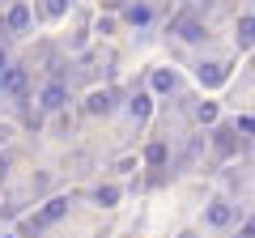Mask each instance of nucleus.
Here are the masks:
<instances>
[{"label": "nucleus", "instance_id": "nucleus-1", "mask_svg": "<svg viewBox=\"0 0 255 238\" xmlns=\"http://www.w3.org/2000/svg\"><path fill=\"white\" fill-rule=\"evenodd\" d=\"M64 213H68V200H64V196H55V200H47V204H43V213L34 217V230H43V226H51V221H60Z\"/></svg>", "mask_w": 255, "mask_h": 238}, {"label": "nucleus", "instance_id": "nucleus-2", "mask_svg": "<svg viewBox=\"0 0 255 238\" xmlns=\"http://www.w3.org/2000/svg\"><path fill=\"white\" fill-rule=\"evenodd\" d=\"M0 85L21 98V94H26V73H21V68H0Z\"/></svg>", "mask_w": 255, "mask_h": 238}, {"label": "nucleus", "instance_id": "nucleus-3", "mask_svg": "<svg viewBox=\"0 0 255 238\" xmlns=\"http://www.w3.org/2000/svg\"><path fill=\"white\" fill-rule=\"evenodd\" d=\"M64 98H68V90H64L60 81H51V85L43 90V107H47V111H60V107H64Z\"/></svg>", "mask_w": 255, "mask_h": 238}, {"label": "nucleus", "instance_id": "nucleus-4", "mask_svg": "<svg viewBox=\"0 0 255 238\" xmlns=\"http://www.w3.org/2000/svg\"><path fill=\"white\" fill-rule=\"evenodd\" d=\"M4 26H9V30H26V26H30V4H13Z\"/></svg>", "mask_w": 255, "mask_h": 238}, {"label": "nucleus", "instance_id": "nucleus-5", "mask_svg": "<svg viewBox=\"0 0 255 238\" xmlns=\"http://www.w3.org/2000/svg\"><path fill=\"white\" fill-rule=\"evenodd\" d=\"M200 81L204 85H221L226 81V64H200Z\"/></svg>", "mask_w": 255, "mask_h": 238}, {"label": "nucleus", "instance_id": "nucleus-6", "mask_svg": "<svg viewBox=\"0 0 255 238\" xmlns=\"http://www.w3.org/2000/svg\"><path fill=\"white\" fill-rule=\"evenodd\" d=\"M179 34L187 38V43H200V38H204V26H200V21H191V17H183V21H179Z\"/></svg>", "mask_w": 255, "mask_h": 238}, {"label": "nucleus", "instance_id": "nucleus-7", "mask_svg": "<svg viewBox=\"0 0 255 238\" xmlns=\"http://www.w3.org/2000/svg\"><path fill=\"white\" fill-rule=\"evenodd\" d=\"M230 217H234V213H230V204H213V209H209V226H230Z\"/></svg>", "mask_w": 255, "mask_h": 238}, {"label": "nucleus", "instance_id": "nucleus-8", "mask_svg": "<svg viewBox=\"0 0 255 238\" xmlns=\"http://www.w3.org/2000/svg\"><path fill=\"white\" fill-rule=\"evenodd\" d=\"M85 111H90V115H107L111 111V94H94V98L85 102Z\"/></svg>", "mask_w": 255, "mask_h": 238}, {"label": "nucleus", "instance_id": "nucleus-9", "mask_svg": "<svg viewBox=\"0 0 255 238\" xmlns=\"http://www.w3.org/2000/svg\"><path fill=\"white\" fill-rule=\"evenodd\" d=\"M145 162H149V166H162V162H166V145H162V140H153V145L145 149Z\"/></svg>", "mask_w": 255, "mask_h": 238}, {"label": "nucleus", "instance_id": "nucleus-10", "mask_svg": "<svg viewBox=\"0 0 255 238\" xmlns=\"http://www.w3.org/2000/svg\"><path fill=\"white\" fill-rule=\"evenodd\" d=\"M149 17H153V13H149V4H132V9H128V21H132V26H145Z\"/></svg>", "mask_w": 255, "mask_h": 238}, {"label": "nucleus", "instance_id": "nucleus-11", "mask_svg": "<svg viewBox=\"0 0 255 238\" xmlns=\"http://www.w3.org/2000/svg\"><path fill=\"white\" fill-rule=\"evenodd\" d=\"M94 200H98L102 209H111V204L119 200V187H98V192H94Z\"/></svg>", "mask_w": 255, "mask_h": 238}, {"label": "nucleus", "instance_id": "nucleus-12", "mask_svg": "<svg viewBox=\"0 0 255 238\" xmlns=\"http://www.w3.org/2000/svg\"><path fill=\"white\" fill-rule=\"evenodd\" d=\"M251 26H255V21H251V13H247V17L238 21V43H243V47H251Z\"/></svg>", "mask_w": 255, "mask_h": 238}, {"label": "nucleus", "instance_id": "nucleus-13", "mask_svg": "<svg viewBox=\"0 0 255 238\" xmlns=\"http://www.w3.org/2000/svg\"><path fill=\"white\" fill-rule=\"evenodd\" d=\"M153 90H174V73H153Z\"/></svg>", "mask_w": 255, "mask_h": 238}, {"label": "nucleus", "instance_id": "nucleus-14", "mask_svg": "<svg viewBox=\"0 0 255 238\" xmlns=\"http://www.w3.org/2000/svg\"><path fill=\"white\" fill-rule=\"evenodd\" d=\"M217 149H221V153H234V132L221 128V132H217Z\"/></svg>", "mask_w": 255, "mask_h": 238}, {"label": "nucleus", "instance_id": "nucleus-15", "mask_svg": "<svg viewBox=\"0 0 255 238\" xmlns=\"http://www.w3.org/2000/svg\"><path fill=\"white\" fill-rule=\"evenodd\" d=\"M132 115H136V119L149 115V98H145V94H136V98H132Z\"/></svg>", "mask_w": 255, "mask_h": 238}, {"label": "nucleus", "instance_id": "nucleus-16", "mask_svg": "<svg viewBox=\"0 0 255 238\" xmlns=\"http://www.w3.org/2000/svg\"><path fill=\"white\" fill-rule=\"evenodd\" d=\"M213 119H217V107L213 102H200V123H213Z\"/></svg>", "mask_w": 255, "mask_h": 238}, {"label": "nucleus", "instance_id": "nucleus-17", "mask_svg": "<svg viewBox=\"0 0 255 238\" xmlns=\"http://www.w3.org/2000/svg\"><path fill=\"white\" fill-rule=\"evenodd\" d=\"M68 9V0H47V13H64Z\"/></svg>", "mask_w": 255, "mask_h": 238}, {"label": "nucleus", "instance_id": "nucleus-18", "mask_svg": "<svg viewBox=\"0 0 255 238\" xmlns=\"http://www.w3.org/2000/svg\"><path fill=\"white\" fill-rule=\"evenodd\" d=\"M0 68H4V51H0Z\"/></svg>", "mask_w": 255, "mask_h": 238}]
</instances>
